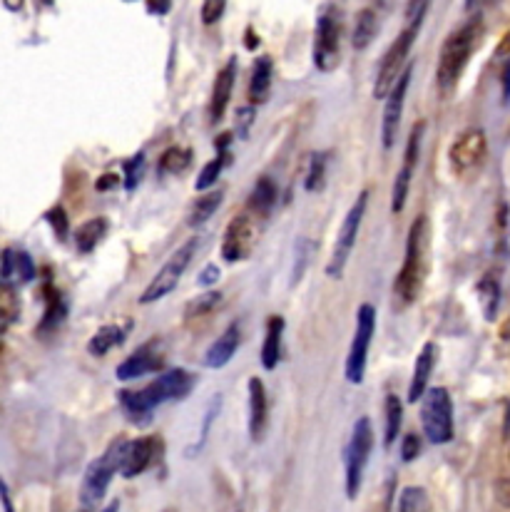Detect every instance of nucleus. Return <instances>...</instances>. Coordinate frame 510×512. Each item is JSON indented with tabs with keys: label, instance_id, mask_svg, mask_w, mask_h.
Instances as JSON below:
<instances>
[{
	"label": "nucleus",
	"instance_id": "obj_1",
	"mask_svg": "<svg viewBox=\"0 0 510 512\" xmlns=\"http://www.w3.org/2000/svg\"><path fill=\"white\" fill-rule=\"evenodd\" d=\"M195 388V376L185 368H170V371H162L150 386L140 388V391H132V388H122L117 393V403H120V411L125 413V418L135 426H150L152 416H155L157 408L167 401H182L187 398Z\"/></svg>",
	"mask_w": 510,
	"mask_h": 512
},
{
	"label": "nucleus",
	"instance_id": "obj_2",
	"mask_svg": "<svg viewBox=\"0 0 510 512\" xmlns=\"http://www.w3.org/2000/svg\"><path fill=\"white\" fill-rule=\"evenodd\" d=\"M428 242H431V224L426 214L413 219L406 237V254L399 276L394 281V291L404 306H411L421 296L428 276Z\"/></svg>",
	"mask_w": 510,
	"mask_h": 512
},
{
	"label": "nucleus",
	"instance_id": "obj_3",
	"mask_svg": "<svg viewBox=\"0 0 510 512\" xmlns=\"http://www.w3.org/2000/svg\"><path fill=\"white\" fill-rule=\"evenodd\" d=\"M481 38H483V20L481 15H476V18L463 23L461 28H456L446 40H443L441 53H438V65H436V83L443 92L453 90V87L458 85L468 60H471L473 53L478 50Z\"/></svg>",
	"mask_w": 510,
	"mask_h": 512
},
{
	"label": "nucleus",
	"instance_id": "obj_4",
	"mask_svg": "<svg viewBox=\"0 0 510 512\" xmlns=\"http://www.w3.org/2000/svg\"><path fill=\"white\" fill-rule=\"evenodd\" d=\"M127 445H130V440L115 438L107 445L105 453L88 465L83 478V488H80V503H83L85 508H95V505H100L102 500H105L112 478L120 473L122 463H125Z\"/></svg>",
	"mask_w": 510,
	"mask_h": 512
},
{
	"label": "nucleus",
	"instance_id": "obj_5",
	"mask_svg": "<svg viewBox=\"0 0 510 512\" xmlns=\"http://www.w3.org/2000/svg\"><path fill=\"white\" fill-rule=\"evenodd\" d=\"M421 428L428 443L446 445L453 440V401L446 388H428L421 398Z\"/></svg>",
	"mask_w": 510,
	"mask_h": 512
},
{
	"label": "nucleus",
	"instance_id": "obj_6",
	"mask_svg": "<svg viewBox=\"0 0 510 512\" xmlns=\"http://www.w3.org/2000/svg\"><path fill=\"white\" fill-rule=\"evenodd\" d=\"M371 450H374V426L369 416H361L351 428L349 445H346V498L349 500L359 498Z\"/></svg>",
	"mask_w": 510,
	"mask_h": 512
},
{
	"label": "nucleus",
	"instance_id": "obj_7",
	"mask_svg": "<svg viewBox=\"0 0 510 512\" xmlns=\"http://www.w3.org/2000/svg\"><path fill=\"white\" fill-rule=\"evenodd\" d=\"M366 207H369V189H364V192L356 197V202L351 204L344 222H341L339 234H336L334 242V252H331L329 264H326V276H329V279H341V276H344L346 264H349L351 252H354L356 247V239H359Z\"/></svg>",
	"mask_w": 510,
	"mask_h": 512
},
{
	"label": "nucleus",
	"instance_id": "obj_8",
	"mask_svg": "<svg viewBox=\"0 0 510 512\" xmlns=\"http://www.w3.org/2000/svg\"><path fill=\"white\" fill-rule=\"evenodd\" d=\"M197 247H200V239H187L182 247H177L175 252H172L170 259H167L165 264H162V269L155 274V279H152L150 284H147V289L140 294L142 306L157 304V301H162L165 296H170L172 291L177 289L180 279L185 276L187 266L195 259Z\"/></svg>",
	"mask_w": 510,
	"mask_h": 512
},
{
	"label": "nucleus",
	"instance_id": "obj_9",
	"mask_svg": "<svg viewBox=\"0 0 510 512\" xmlns=\"http://www.w3.org/2000/svg\"><path fill=\"white\" fill-rule=\"evenodd\" d=\"M376 334V309L374 304H361L356 311V329L351 339L349 356H346L344 376L351 386H361L366 378V363H369L371 341Z\"/></svg>",
	"mask_w": 510,
	"mask_h": 512
},
{
	"label": "nucleus",
	"instance_id": "obj_10",
	"mask_svg": "<svg viewBox=\"0 0 510 512\" xmlns=\"http://www.w3.org/2000/svg\"><path fill=\"white\" fill-rule=\"evenodd\" d=\"M418 30L413 25H404V30L399 33V38L389 45V50L384 53L379 63V73H376V85H374V97L376 100H386V95L391 92V87L396 85V80L401 78V73L406 70V60L411 55L413 43L418 38Z\"/></svg>",
	"mask_w": 510,
	"mask_h": 512
},
{
	"label": "nucleus",
	"instance_id": "obj_11",
	"mask_svg": "<svg viewBox=\"0 0 510 512\" xmlns=\"http://www.w3.org/2000/svg\"><path fill=\"white\" fill-rule=\"evenodd\" d=\"M341 60V23L336 13L324 10L316 20L314 68L319 73H334Z\"/></svg>",
	"mask_w": 510,
	"mask_h": 512
},
{
	"label": "nucleus",
	"instance_id": "obj_12",
	"mask_svg": "<svg viewBox=\"0 0 510 512\" xmlns=\"http://www.w3.org/2000/svg\"><path fill=\"white\" fill-rule=\"evenodd\" d=\"M486 157H488V140H486V132H483L481 127H471V130L461 132V135L453 140L451 152H448V160H451L453 172L461 174V177L481 170Z\"/></svg>",
	"mask_w": 510,
	"mask_h": 512
},
{
	"label": "nucleus",
	"instance_id": "obj_13",
	"mask_svg": "<svg viewBox=\"0 0 510 512\" xmlns=\"http://www.w3.org/2000/svg\"><path fill=\"white\" fill-rule=\"evenodd\" d=\"M423 135H426V122H416V127H413L411 135H408L401 170L394 179V192H391V212H394V214L404 212V207H406L408 189H411V179H413V170H416L418 157H421Z\"/></svg>",
	"mask_w": 510,
	"mask_h": 512
},
{
	"label": "nucleus",
	"instance_id": "obj_14",
	"mask_svg": "<svg viewBox=\"0 0 510 512\" xmlns=\"http://www.w3.org/2000/svg\"><path fill=\"white\" fill-rule=\"evenodd\" d=\"M162 368H165V351H162V343L157 339H150L142 343L137 351H132L125 361L117 363L115 376L117 381L127 383L162 371Z\"/></svg>",
	"mask_w": 510,
	"mask_h": 512
},
{
	"label": "nucleus",
	"instance_id": "obj_15",
	"mask_svg": "<svg viewBox=\"0 0 510 512\" xmlns=\"http://www.w3.org/2000/svg\"><path fill=\"white\" fill-rule=\"evenodd\" d=\"M411 78H413V65H406L401 78L396 80V85L391 87V92L384 100L386 102L384 117H381V145H384V150H391V147L396 145V135H399L401 117H404V105H406Z\"/></svg>",
	"mask_w": 510,
	"mask_h": 512
},
{
	"label": "nucleus",
	"instance_id": "obj_16",
	"mask_svg": "<svg viewBox=\"0 0 510 512\" xmlns=\"http://www.w3.org/2000/svg\"><path fill=\"white\" fill-rule=\"evenodd\" d=\"M254 237H257V229H254L252 217L247 214H239L229 222L227 232L222 239V259L227 264H237V261L247 259L254 249Z\"/></svg>",
	"mask_w": 510,
	"mask_h": 512
},
{
	"label": "nucleus",
	"instance_id": "obj_17",
	"mask_svg": "<svg viewBox=\"0 0 510 512\" xmlns=\"http://www.w3.org/2000/svg\"><path fill=\"white\" fill-rule=\"evenodd\" d=\"M438 363V343L426 341L423 348L418 351L416 361H413V373L411 383H408V403H418L428 391V383H431L433 371H436Z\"/></svg>",
	"mask_w": 510,
	"mask_h": 512
},
{
	"label": "nucleus",
	"instance_id": "obj_18",
	"mask_svg": "<svg viewBox=\"0 0 510 512\" xmlns=\"http://www.w3.org/2000/svg\"><path fill=\"white\" fill-rule=\"evenodd\" d=\"M249 438L252 443H262L269 428V396L262 378H249Z\"/></svg>",
	"mask_w": 510,
	"mask_h": 512
},
{
	"label": "nucleus",
	"instance_id": "obj_19",
	"mask_svg": "<svg viewBox=\"0 0 510 512\" xmlns=\"http://www.w3.org/2000/svg\"><path fill=\"white\" fill-rule=\"evenodd\" d=\"M234 83H237V58H229L227 65L217 73L214 78V87H212V100H209V122L217 125L219 120L227 112L229 100H232L234 92Z\"/></svg>",
	"mask_w": 510,
	"mask_h": 512
},
{
	"label": "nucleus",
	"instance_id": "obj_20",
	"mask_svg": "<svg viewBox=\"0 0 510 512\" xmlns=\"http://www.w3.org/2000/svg\"><path fill=\"white\" fill-rule=\"evenodd\" d=\"M157 443H160L157 438L130 440V445H127V453H125V463H122V470H120L122 478L132 480V478H137V475L145 473V470H150L152 463H155Z\"/></svg>",
	"mask_w": 510,
	"mask_h": 512
},
{
	"label": "nucleus",
	"instance_id": "obj_21",
	"mask_svg": "<svg viewBox=\"0 0 510 512\" xmlns=\"http://www.w3.org/2000/svg\"><path fill=\"white\" fill-rule=\"evenodd\" d=\"M239 341H242L239 324H229L227 329H224V334L207 348V353H204V366L212 368V371H219V368L227 366L234 358V353L239 351Z\"/></svg>",
	"mask_w": 510,
	"mask_h": 512
},
{
	"label": "nucleus",
	"instance_id": "obj_22",
	"mask_svg": "<svg viewBox=\"0 0 510 512\" xmlns=\"http://www.w3.org/2000/svg\"><path fill=\"white\" fill-rule=\"evenodd\" d=\"M43 294H45V314H43V321H40V326H38V334L48 336L63 326L65 316H68V304H65L63 294H60V291L55 289L50 281L43 286Z\"/></svg>",
	"mask_w": 510,
	"mask_h": 512
},
{
	"label": "nucleus",
	"instance_id": "obj_23",
	"mask_svg": "<svg viewBox=\"0 0 510 512\" xmlns=\"http://www.w3.org/2000/svg\"><path fill=\"white\" fill-rule=\"evenodd\" d=\"M0 276L3 281H20V284H28L35 279V264L30 259V254L20 252V249H5L3 261H0Z\"/></svg>",
	"mask_w": 510,
	"mask_h": 512
},
{
	"label": "nucleus",
	"instance_id": "obj_24",
	"mask_svg": "<svg viewBox=\"0 0 510 512\" xmlns=\"http://www.w3.org/2000/svg\"><path fill=\"white\" fill-rule=\"evenodd\" d=\"M272 78H274V65L269 55L254 60L252 80H249V102L252 105H262L272 95Z\"/></svg>",
	"mask_w": 510,
	"mask_h": 512
},
{
	"label": "nucleus",
	"instance_id": "obj_25",
	"mask_svg": "<svg viewBox=\"0 0 510 512\" xmlns=\"http://www.w3.org/2000/svg\"><path fill=\"white\" fill-rule=\"evenodd\" d=\"M284 316H269L267 334H264L262 346V366L267 371H274L282 361V341H284Z\"/></svg>",
	"mask_w": 510,
	"mask_h": 512
},
{
	"label": "nucleus",
	"instance_id": "obj_26",
	"mask_svg": "<svg viewBox=\"0 0 510 512\" xmlns=\"http://www.w3.org/2000/svg\"><path fill=\"white\" fill-rule=\"evenodd\" d=\"M107 232H110V222H107L105 217H95L80 224V227L75 229V237H73L78 254L95 252L98 244L107 237Z\"/></svg>",
	"mask_w": 510,
	"mask_h": 512
},
{
	"label": "nucleus",
	"instance_id": "obj_27",
	"mask_svg": "<svg viewBox=\"0 0 510 512\" xmlns=\"http://www.w3.org/2000/svg\"><path fill=\"white\" fill-rule=\"evenodd\" d=\"M127 331H130V329H127V326H122V324L100 326V329L93 334V339L88 341V353H90V356H95V358L107 356L112 348H117V346H122V343H125Z\"/></svg>",
	"mask_w": 510,
	"mask_h": 512
},
{
	"label": "nucleus",
	"instance_id": "obj_28",
	"mask_svg": "<svg viewBox=\"0 0 510 512\" xmlns=\"http://www.w3.org/2000/svg\"><path fill=\"white\" fill-rule=\"evenodd\" d=\"M476 294L481 299V309L486 321H496L498 304H501V276L496 271H488L481 276V281L476 284Z\"/></svg>",
	"mask_w": 510,
	"mask_h": 512
},
{
	"label": "nucleus",
	"instance_id": "obj_29",
	"mask_svg": "<svg viewBox=\"0 0 510 512\" xmlns=\"http://www.w3.org/2000/svg\"><path fill=\"white\" fill-rule=\"evenodd\" d=\"M279 199V187L272 177H259L254 184L252 194H249V207L259 214V217H267L274 207H277Z\"/></svg>",
	"mask_w": 510,
	"mask_h": 512
},
{
	"label": "nucleus",
	"instance_id": "obj_30",
	"mask_svg": "<svg viewBox=\"0 0 510 512\" xmlns=\"http://www.w3.org/2000/svg\"><path fill=\"white\" fill-rule=\"evenodd\" d=\"M376 33H379V18L371 8H364L356 13L354 20V33H351V43H354L356 50H366L371 43H374Z\"/></svg>",
	"mask_w": 510,
	"mask_h": 512
},
{
	"label": "nucleus",
	"instance_id": "obj_31",
	"mask_svg": "<svg viewBox=\"0 0 510 512\" xmlns=\"http://www.w3.org/2000/svg\"><path fill=\"white\" fill-rule=\"evenodd\" d=\"M222 199H224V189H212V192L202 194V197L192 204L190 214H187V224H190V227H202L204 222L212 219V214L217 212Z\"/></svg>",
	"mask_w": 510,
	"mask_h": 512
},
{
	"label": "nucleus",
	"instance_id": "obj_32",
	"mask_svg": "<svg viewBox=\"0 0 510 512\" xmlns=\"http://www.w3.org/2000/svg\"><path fill=\"white\" fill-rule=\"evenodd\" d=\"M20 316V296L10 281L0 284V334L10 329Z\"/></svg>",
	"mask_w": 510,
	"mask_h": 512
},
{
	"label": "nucleus",
	"instance_id": "obj_33",
	"mask_svg": "<svg viewBox=\"0 0 510 512\" xmlns=\"http://www.w3.org/2000/svg\"><path fill=\"white\" fill-rule=\"evenodd\" d=\"M386 430H384V448H391L401 433V423H404V403L396 393L386 396Z\"/></svg>",
	"mask_w": 510,
	"mask_h": 512
},
{
	"label": "nucleus",
	"instance_id": "obj_34",
	"mask_svg": "<svg viewBox=\"0 0 510 512\" xmlns=\"http://www.w3.org/2000/svg\"><path fill=\"white\" fill-rule=\"evenodd\" d=\"M326 167H329V155H326V152H311L304 174L306 192H321V189H324Z\"/></svg>",
	"mask_w": 510,
	"mask_h": 512
},
{
	"label": "nucleus",
	"instance_id": "obj_35",
	"mask_svg": "<svg viewBox=\"0 0 510 512\" xmlns=\"http://www.w3.org/2000/svg\"><path fill=\"white\" fill-rule=\"evenodd\" d=\"M229 162H232V152H219V155L214 157V160H209L207 165L202 167V172L197 174L195 187L200 189V192H207V189H212L214 184L219 182V177H222L224 167H227Z\"/></svg>",
	"mask_w": 510,
	"mask_h": 512
},
{
	"label": "nucleus",
	"instance_id": "obj_36",
	"mask_svg": "<svg viewBox=\"0 0 510 512\" xmlns=\"http://www.w3.org/2000/svg\"><path fill=\"white\" fill-rule=\"evenodd\" d=\"M222 304V291H204V294L192 299L190 304L185 306V321L202 319V316H209L212 311L219 309Z\"/></svg>",
	"mask_w": 510,
	"mask_h": 512
},
{
	"label": "nucleus",
	"instance_id": "obj_37",
	"mask_svg": "<svg viewBox=\"0 0 510 512\" xmlns=\"http://www.w3.org/2000/svg\"><path fill=\"white\" fill-rule=\"evenodd\" d=\"M190 165H192V150H187V147H170V150L162 152L157 170L162 174H182Z\"/></svg>",
	"mask_w": 510,
	"mask_h": 512
},
{
	"label": "nucleus",
	"instance_id": "obj_38",
	"mask_svg": "<svg viewBox=\"0 0 510 512\" xmlns=\"http://www.w3.org/2000/svg\"><path fill=\"white\" fill-rule=\"evenodd\" d=\"M45 222L50 224V229H53L55 237H58L60 242H65V239H68V232H70L68 212H65L60 204H55L53 209H48V212H45Z\"/></svg>",
	"mask_w": 510,
	"mask_h": 512
},
{
	"label": "nucleus",
	"instance_id": "obj_39",
	"mask_svg": "<svg viewBox=\"0 0 510 512\" xmlns=\"http://www.w3.org/2000/svg\"><path fill=\"white\" fill-rule=\"evenodd\" d=\"M399 512H426V490L406 488L399 498Z\"/></svg>",
	"mask_w": 510,
	"mask_h": 512
},
{
	"label": "nucleus",
	"instance_id": "obj_40",
	"mask_svg": "<svg viewBox=\"0 0 510 512\" xmlns=\"http://www.w3.org/2000/svg\"><path fill=\"white\" fill-rule=\"evenodd\" d=\"M142 172H145V155L137 152L135 157H130V160L125 162V187L135 189L137 184H140Z\"/></svg>",
	"mask_w": 510,
	"mask_h": 512
},
{
	"label": "nucleus",
	"instance_id": "obj_41",
	"mask_svg": "<svg viewBox=\"0 0 510 512\" xmlns=\"http://www.w3.org/2000/svg\"><path fill=\"white\" fill-rule=\"evenodd\" d=\"M428 8H431V0H408L406 3V25H413V28H421L423 18H426Z\"/></svg>",
	"mask_w": 510,
	"mask_h": 512
},
{
	"label": "nucleus",
	"instance_id": "obj_42",
	"mask_svg": "<svg viewBox=\"0 0 510 512\" xmlns=\"http://www.w3.org/2000/svg\"><path fill=\"white\" fill-rule=\"evenodd\" d=\"M224 8H227V0H204L202 3V23L214 25L224 15Z\"/></svg>",
	"mask_w": 510,
	"mask_h": 512
},
{
	"label": "nucleus",
	"instance_id": "obj_43",
	"mask_svg": "<svg viewBox=\"0 0 510 512\" xmlns=\"http://www.w3.org/2000/svg\"><path fill=\"white\" fill-rule=\"evenodd\" d=\"M254 117H257V105H244L237 110V135L247 137L249 127L254 125Z\"/></svg>",
	"mask_w": 510,
	"mask_h": 512
},
{
	"label": "nucleus",
	"instance_id": "obj_44",
	"mask_svg": "<svg viewBox=\"0 0 510 512\" xmlns=\"http://www.w3.org/2000/svg\"><path fill=\"white\" fill-rule=\"evenodd\" d=\"M418 455H421V435L408 433L404 443H401V460H404V463H413Z\"/></svg>",
	"mask_w": 510,
	"mask_h": 512
},
{
	"label": "nucleus",
	"instance_id": "obj_45",
	"mask_svg": "<svg viewBox=\"0 0 510 512\" xmlns=\"http://www.w3.org/2000/svg\"><path fill=\"white\" fill-rule=\"evenodd\" d=\"M297 261H299V269H294V274H292V284H299V281H302V276H304V269H306V256H309V242H304V239H299V244H297ZM297 261H294V264H297Z\"/></svg>",
	"mask_w": 510,
	"mask_h": 512
},
{
	"label": "nucleus",
	"instance_id": "obj_46",
	"mask_svg": "<svg viewBox=\"0 0 510 512\" xmlns=\"http://www.w3.org/2000/svg\"><path fill=\"white\" fill-rule=\"evenodd\" d=\"M197 281H200L202 286H212L219 281V266L217 264H207L204 269L200 271V276H197Z\"/></svg>",
	"mask_w": 510,
	"mask_h": 512
},
{
	"label": "nucleus",
	"instance_id": "obj_47",
	"mask_svg": "<svg viewBox=\"0 0 510 512\" xmlns=\"http://www.w3.org/2000/svg\"><path fill=\"white\" fill-rule=\"evenodd\" d=\"M172 8V0H147V13L150 15H167Z\"/></svg>",
	"mask_w": 510,
	"mask_h": 512
},
{
	"label": "nucleus",
	"instance_id": "obj_48",
	"mask_svg": "<svg viewBox=\"0 0 510 512\" xmlns=\"http://www.w3.org/2000/svg\"><path fill=\"white\" fill-rule=\"evenodd\" d=\"M122 179L117 177V174H102V177L98 179V184H95V187H98V192H110L112 187H117V184H120Z\"/></svg>",
	"mask_w": 510,
	"mask_h": 512
},
{
	"label": "nucleus",
	"instance_id": "obj_49",
	"mask_svg": "<svg viewBox=\"0 0 510 512\" xmlns=\"http://www.w3.org/2000/svg\"><path fill=\"white\" fill-rule=\"evenodd\" d=\"M232 140H234V132H222V135L214 140V150H217V155H219V152L232 150Z\"/></svg>",
	"mask_w": 510,
	"mask_h": 512
},
{
	"label": "nucleus",
	"instance_id": "obj_50",
	"mask_svg": "<svg viewBox=\"0 0 510 512\" xmlns=\"http://www.w3.org/2000/svg\"><path fill=\"white\" fill-rule=\"evenodd\" d=\"M496 495L506 508H510V480H501V483L496 485Z\"/></svg>",
	"mask_w": 510,
	"mask_h": 512
},
{
	"label": "nucleus",
	"instance_id": "obj_51",
	"mask_svg": "<svg viewBox=\"0 0 510 512\" xmlns=\"http://www.w3.org/2000/svg\"><path fill=\"white\" fill-rule=\"evenodd\" d=\"M0 503H3L5 512H15L13 500H10V493H8V485L3 483V478H0Z\"/></svg>",
	"mask_w": 510,
	"mask_h": 512
},
{
	"label": "nucleus",
	"instance_id": "obj_52",
	"mask_svg": "<svg viewBox=\"0 0 510 512\" xmlns=\"http://www.w3.org/2000/svg\"><path fill=\"white\" fill-rule=\"evenodd\" d=\"M503 100H510V58L503 65Z\"/></svg>",
	"mask_w": 510,
	"mask_h": 512
},
{
	"label": "nucleus",
	"instance_id": "obj_53",
	"mask_svg": "<svg viewBox=\"0 0 510 512\" xmlns=\"http://www.w3.org/2000/svg\"><path fill=\"white\" fill-rule=\"evenodd\" d=\"M496 55H498V58H510V30H508V33L506 35H503V40H501V43H498V50H496Z\"/></svg>",
	"mask_w": 510,
	"mask_h": 512
},
{
	"label": "nucleus",
	"instance_id": "obj_54",
	"mask_svg": "<svg viewBox=\"0 0 510 512\" xmlns=\"http://www.w3.org/2000/svg\"><path fill=\"white\" fill-rule=\"evenodd\" d=\"M244 43H247L249 50H254V48H257V45H259V38H257V35H254L252 28H249L247 35H244Z\"/></svg>",
	"mask_w": 510,
	"mask_h": 512
},
{
	"label": "nucleus",
	"instance_id": "obj_55",
	"mask_svg": "<svg viewBox=\"0 0 510 512\" xmlns=\"http://www.w3.org/2000/svg\"><path fill=\"white\" fill-rule=\"evenodd\" d=\"M3 3H5V8H8V10H13V13H18V10L23 8L25 0H3Z\"/></svg>",
	"mask_w": 510,
	"mask_h": 512
},
{
	"label": "nucleus",
	"instance_id": "obj_56",
	"mask_svg": "<svg viewBox=\"0 0 510 512\" xmlns=\"http://www.w3.org/2000/svg\"><path fill=\"white\" fill-rule=\"evenodd\" d=\"M488 3H491V0H468V10H478Z\"/></svg>",
	"mask_w": 510,
	"mask_h": 512
},
{
	"label": "nucleus",
	"instance_id": "obj_57",
	"mask_svg": "<svg viewBox=\"0 0 510 512\" xmlns=\"http://www.w3.org/2000/svg\"><path fill=\"white\" fill-rule=\"evenodd\" d=\"M100 512H120V503H117V500H112V503L107 505L105 510H100Z\"/></svg>",
	"mask_w": 510,
	"mask_h": 512
},
{
	"label": "nucleus",
	"instance_id": "obj_58",
	"mask_svg": "<svg viewBox=\"0 0 510 512\" xmlns=\"http://www.w3.org/2000/svg\"><path fill=\"white\" fill-rule=\"evenodd\" d=\"M0 358H3V343H0Z\"/></svg>",
	"mask_w": 510,
	"mask_h": 512
},
{
	"label": "nucleus",
	"instance_id": "obj_59",
	"mask_svg": "<svg viewBox=\"0 0 510 512\" xmlns=\"http://www.w3.org/2000/svg\"><path fill=\"white\" fill-rule=\"evenodd\" d=\"M127 3H132V0H127Z\"/></svg>",
	"mask_w": 510,
	"mask_h": 512
}]
</instances>
